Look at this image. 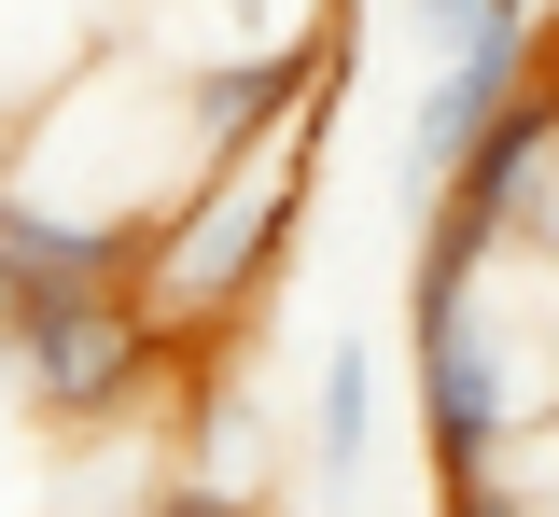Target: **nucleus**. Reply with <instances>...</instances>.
<instances>
[{
  "instance_id": "obj_1",
  "label": "nucleus",
  "mask_w": 559,
  "mask_h": 517,
  "mask_svg": "<svg viewBox=\"0 0 559 517\" xmlns=\"http://www.w3.org/2000/svg\"><path fill=\"white\" fill-rule=\"evenodd\" d=\"M406 336H419V434H433V461L489 476L532 434V406H546V350L503 308V252H419Z\"/></svg>"
},
{
  "instance_id": "obj_4",
  "label": "nucleus",
  "mask_w": 559,
  "mask_h": 517,
  "mask_svg": "<svg viewBox=\"0 0 559 517\" xmlns=\"http://www.w3.org/2000/svg\"><path fill=\"white\" fill-rule=\"evenodd\" d=\"M364 434H378V350H364V336H336V350H322V406H308L322 476H364Z\"/></svg>"
},
{
  "instance_id": "obj_6",
  "label": "nucleus",
  "mask_w": 559,
  "mask_h": 517,
  "mask_svg": "<svg viewBox=\"0 0 559 517\" xmlns=\"http://www.w3.org/2000/svg\"><path fill=\"white\" fill-rule=\"evenodd\" d=\"M448 517H532L518 490H489V476H448Z\"/></svg>"
},
{
  "instance_id": "obj_7",
  "label": "nucleus",
  "mask_w": 559,
  "mask_h": 517,
  "mask_svg": "<svg viewBox=\"0 0 559 517\" xmlns=\"http://www.w3.org/2000/svg\"><path fill=\"white\" fill-rule=\"evenodd\" d=\"M224 14H238V28H266V14H280V0H224Z\"/></svg>"
},
{
  "instance_id": "obj_2",
  "label": "nucleus",
  "mask_w": 559,
  "mask_h": 517,
  "mask_svg": "<svg viewBox=\"0 0 559 517\" xmlns=\"http://www.w3.org/2000/svg\"><path fill=\"white\" fill-rule=\"evenodd\" d=\"M546 71H559V43H546V28H532V14H489L476 43H462L448 71L419 84V112H406V182L433 196V182H448V168H462V154H476V141H489V127H503V112H518Z\"/></svg>"
},
{
  "instance_id": "obj_5",
  "label": "nucleus",
  "mask_w": 559,
  "mask_h": 517,
  "mask_svg": "<svg viewBox=\"0 0 559 517\" xmlns=\"http://www.w3.org/2000/svg\"><path fill=\"white\" fill-rule=\"evenodd\" d=\"M489 14H546V0H406V43H433V57H462Z\"/></svg>"
},
{
  "instance_id": "obj_3",
  "label": "nucleus",
  "mask_w": 559,
  "mask_h": 517,
  "mask_svg": "<svg viewBox=\"0 0 559 517\" xmlns=\"http://www.w3.org/2000/svg\"><path fill=\"white\" fill-rule=\"evenodd\" d=\"M349 71V28H308V43H252V57H224V71H182V127H197V154L224 141H266V127H294V112H322Z\"/></svg>"
}]
</instances>
